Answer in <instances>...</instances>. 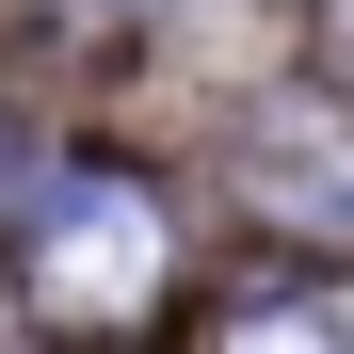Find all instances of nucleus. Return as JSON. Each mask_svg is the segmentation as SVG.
I'll return each instance as SVG.
<instances>
[{"label":"nucleus","mask_w":354,"mask_h":354,"mask_svg":"<svg viewBox=\"0 0 354 354\" xmlns=\"http://www.w3.org/2000/svg\"><path fill=\"white\" fill-rule=\"evenodd\" d=\"M17 290L48 322H145L161 290H177V225L145 177H65L32 225H17Z\"/></svg>","instance_id":"obj_1"},{"label":"nucleus","mask_w":354,"mask_h":354,"mask_svg":"<svg viewBox=\"0 0 354 354\" xmlns=\"http://www.w3.org/2000/svg\"><path fill=\"white\" fill-rule=\"evenodd\" d=\"M242 194L306 242H354V97H274L242 129Z\"/></svg>","instance_id":"obj_2"},{"label":"nucleus","mask_w":354,"mask_h":354,"mask_svg":"<svg viewBox=\"0 0 354 354\" xmlns=\"http://www.w3.org/2000/svg\"><path fill=\"white\" fill-rule=\"evenodd\" d=\"M322 81L354 97V0H322Z\"/></svg>","instance_id":"obj_3"}]
</instances>
